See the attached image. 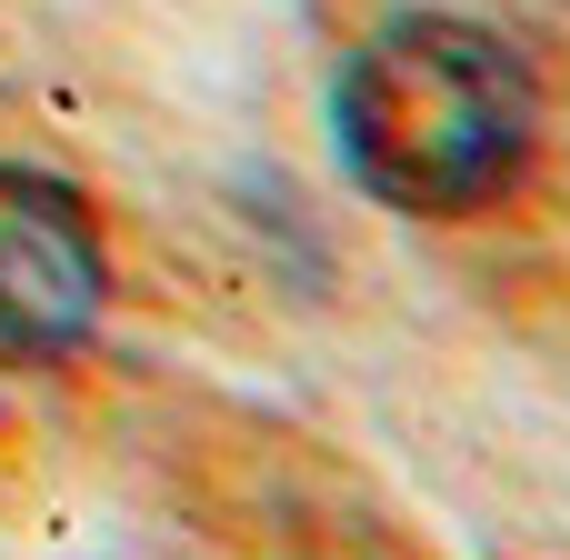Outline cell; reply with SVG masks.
I'll return each instance as SVG.
<instances>
[{"label":"cell","instance_id":"obj_1","mask_svg":"<svg viewBox=\"0 0 570 560\" xmlns=\"http://www.w3.org/2000/svg\"><path fill=\"white\" fill-rule=\"evenodd\" d=\"M331 130L371 200H391L411 220H461L521 180V160L541 140V80L481 20L401 10L341 60Z\"/></svg>","mask_w":570,"mask_h":560},{"label":"cell","instance_id":"obj_2","mask_svg":"<svg viewBox=\"0 0 570 560\" xmlns=\"http://www.w3.org/2000/svg\"><path fill=\"white\" fill-rule=\"evenodd\" d=\"M110 311V250L70 180L0 160V371L70 361Z\"/></svg>","mask_w":570,"mask_h":560}]
</instances>
